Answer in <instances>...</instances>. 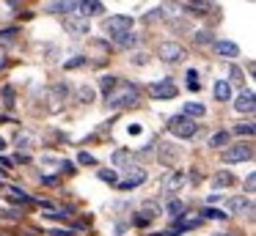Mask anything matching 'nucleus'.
<instances>
[{
  "instance_id": "obj_19",
  "label": "nucleus",
  "mask_w": 256,
  "mask_h": 236,
  "mask_svg": "<svg viewBox=\"0 0 256 236\" xmlns=\"http://www.w3.org/2000/svg\"><path fill=\"white\" fill-rule=\"evenodd\" d=\"M212 93H215L218 102H228V99H232V85H228L226 80H218L215 88H212Z\"/></svg>"
},
{
  "instance_id": "obj_11",
  "label": "nucleus",
  "mask_w": 256,
  "mask_h": 236,
  "mask_svg": "<svg viewBox=\"0 0 256 236\" xmlns=\"http://www.w3.org/2000/svg\"><path fill=\"white\" fill-rule=\"evenodd\" d=\"M182 184H184V173H182V170H171V173L162 179V190L171 192V195H174L176 190H182Z\"/></svg>"
},
{
  "instance_id": "obj_40",
  "label": "nucleus",
  "mask_w": 256,
  "mask_h": 236,
  "mask_svg": "<svg viewBox=\"0 0 256 236\" xmlns=\"http://www.w3.org/2000/svg\"><path fill=\"white\" fill-rule=\"evenodd\" d=\"M254 184H256V176L250 173L248 179H245V192H254Z\"/></svg>"
},
{
  "instance_id": "obj_7",
  "label": "nucleus",
  "mask_w": 256,
  "mask_h": 236,
  "mask_svg": "<svg viewBox=\"0 0 256 236\" xmlns=\"http://www.w3.org/2000/svg\"><path fill=\"white\" fill-rule=\"evenodd\" d=\"M149 93L154 99H174L176 96V82L168 80V77H162V80H154L149 85Z\"/></svg>"
},
{
  "instance_id": "obj_8",
  "label": "nucleus",
  "mask_w": 256,
  "mask_h": 236,
  "mask_svg": "<svg viewBox=\"0 0 256 236\" xmlns=\"http://www.w3.org/2000/svg\"><path fill=\"white\" fill-rule=\"evenodd\" d=\"M157 214H160V203H157V201H146L144 206H140V212H138V214H135V217H132V223L144 228V225H149L152 220L157 217Z\"/></svg>"
},
{
  "instance_id": "obj_21",
  "label": "nucleus",
  "mask_w": 256,
  "mask_h": 236,
  "mask_svg": "<svg viewBox=\"0 0 256 236\" xmlns=\"http://www.w3.org/2000/svg\"><path fill=\"white\" fill-rule=\"evenodd\" d=\"M66 27L72 33H88V19H83V16H72V19H66Z\"/></svg>"
},
{
  "instance_id": "obj_43",
  "label": "nucleus",
  "mask_w": 256,
  "mask_h": 236,
  "mask_svg": "<svg viewBox=\"0 0 256 236\" xmlns=\"http://www.w3.org/2000/svg\"><path fill=\"white\" fill-rule=\"evenodd\" d=\"M0 165H3V168H14V162H12V159H6V157H0Z\"/></svg>"
},
{
  "instance_id": "obj_30",
  "label": "nucleus",
  "mask_w": 256,
  "mask_h": 236,
  "mask_svg": "<svg viewBox=\"0 0 256 236\" xmlns=\"http://www.w3.org/2000/svg\"><path fill=\"white\" fill-rule=\"evenodd\" d=\"M100 179L105 181V184H110V187H113V184H118V176H116V170H113V168H110V170L102 168V170H100Z\"/></svg>"
},
{
  "instance_id": "obj_25",
  "label": "nucleus",
  "mask_w": 256,
  "mask_h": 236,
  "mask_svg": "<svg viewBox=\"0 0 256 236\" xmlns=\"http://www.w3.org/2000/svg\"><path fill=\"white\" fill-rule=\"evenodd\" d=\"M116 85H118V77H113V74H102V77H100V91L105 93V96H108V93H110Z\"/></svg>"
},
{
  "instance_id": "obj_45",
  "label": "nucleus",
  "mask_w": 256,
  "mask_h": 236,
  "mask_svg": "<svg viewBox=\"0 0 256 236\" xmlns=\"http://www.w3.org/2000/svg\"><path fill=\"white\" fill-rule=\"evenodd\" d=\"M3 148H6V140H3V137H0V151H3Z\"/></svg>"
},
{
  "instance_id": "obj_37",
  "label": "nucleus",
  "mask_w": 256,
  "mask_h": 236,
  "mask_svg": "<svg viewBox=\"0 0 256 236\" xmlns=\"http://www.w3.org/2000/svg\"><path fill=\"white\" fill-rule=\"evenodd\" d=\"M162 14H166V8H154V11H149V14H146V22H160V19H162Z\"/></svg>"
},
{
  "instance_id": "obj_16",
  "label": "nucleus",
  "mask_w": 256,
  "mask_h": 236,
  "mask_svg": "<svg viewBox=\"0 0 256 236\" xmlns=\"http://www.w3.org/2000/svg\"><path fill=\"white\" fill-rule=\"evenodd\" d=\"M110 38H113V44H116V47H122V49L138 47V36H135L132 30H130V33H118V36H110Z\"/></svg>"
},
{
  "instance_id": "obj_36",
  "label": "nucleus",
  "mask_w": 256,
  "mask_h": 236,
  "mask_svg": "<svg viewBox=\"0 0 256 236\" xmlns=\"http://www.w3.org/2000/svg\"><path fill=\"white\" fill-rule=\"evenodd\" d=\"M78 162L80 165H96V157H94V154H88V151H80Z\"/></svg>"
},
{
  "instance_id": "obj_9",
  "label": "nucleus",
  "mask_w": 256,
  "mask_h": 236,
  "mask_svg": "<svg viewBox=\"0 0 256 236\" xmlns=\"http://www.w3.org/2000/svg\"><path fill=\"white\" fill-rule=\"evenodd\" d=\"M78 8H80V0H56V3H50L52 14H64L66 19L78 16Z\"/></svg>"
},
{
  "instance_id": "obj_17",
  "label": "nucleus",
  "mask_w": 256,
  "mask_h": 236,
  "mask_svg": "<svg viewBox=\"0 0 256 236\" xmlns=\"http://www.w3.org/2000/svg\"><path fill=\"white\" fill-rule=\"evenodd\" d=\"M176 146H171V143H160V162L162 165H176Z\"/></svg>"
},
{
  "instance_id": "obj_41",
  "label": "nucleus",
  "mask_w": 256,
  "mask_h": 236,
  "mask_svg": "<svg viewBox=\"0 0 256 236\" xmlns=\"http://www.w3.org/2000/svg\"><path fill=\"white\" fill-rule=\"evenodd\" d=\"M188 80H190V82H201V80H198V71H196V69H188Z\"/></svg>"
},
{
  "instance_id": "obj_12",
  "label": "nucleus",
  "mask_w": 256,
  "mask_h": 236,
  "mask_svg": "<svg viewBox=\"0 0 256 236\" xmlns=\"http://www.w3.org/2000/svg\"><path fill=\"white\" fill-rule=\"evenodd\" d=\"M212 47H215V52L220 55V58H237L240 55V47L234 41H223V38H215L212 41Z\"/></svg>"
},
{
  "instance_id": "obj_15",
  "label": "nucleus",
  "mask_w": 256,
  "mask_h": 236,
  "mask_svg": "<svg viewBox=\"0 0 256 236\" xmlns=\"http://www.w3.org/2000/svg\"><path fill=\"white\" fill-rule=\"evenodd\" d=\"M226 209H228L226 214H242V212H250V201H248V198H242V195H234L232 201L226 203Z\"/></svg>"
},
{
  "instance_id": "obj_23",
  "label": "nucleus",
  "mask_w": 256,
  "mask_h": 236,
  "mask_svg": "<svg viewBox=\"0 0 256 236\" xmlns=\"http://www.w3.org/2000/svg\"><path fill=\"white\" fill-rule=\"evenodd\" d=\"M64 96H69V85H64V82H58L56 88H52V110H58L61 107V102H64Z\"/></svg>"
},
{
  "instance_id": "obj_2",
  "label": "nucleus",
  "mask_w": 256,
  "mask_h": 236,
  "mask_svg": "<svg viewBox=\"0 0 256 236\" xmlns=\"http://www.w3.org/2000/svg\"><path fill=\"white\" fill-rule=\"evenodd\" d=\"M168 132L179 140H190V137L198 132V121L188 118V115H171L168 118Z\"/></svg>"
},
{
  "instance_id": "obj_28",
  "label": "nucleus",
  "mask_w": 256,
  "mask_h": 236,
  "mask_svg": "<svg viewBox=\"0 0 256 236\" xmlns=\"http://www.w3.org/2000/svg\"><path fill=\"white\" fill-rule=\"evenodd\" d=\"M210 146H212V148H223V146H228V132H215V135L210 137Z\"/></svg>"
},
{
  "instance_id": "obj_39",
  "label": "nucleus",
  "mask_w": 256,
  "mask_h": 236,
  "mask_svg": "<svg viewBox=\"0 0 256 236\" xmlns=\"http://www.w3.org/2000/svg\"><path fill=\"white\" fill-rule=\"evenodd\" d=\"M17 146H20V151H22V148H30V135H20L17 137Z\"/></svg>"
},
{
  "instance_id": "obj_5",
  "label": "nucleus",
  "mask_w": 256,
  "mask_h": 236,
  "mask_svg": "<svg viewBox=\"0 0 256 236\" xmlns=\"http://www.w3.org/2000/svg\"><path fill=\"white\" fill-rule=\"evenodd\" d=\"M254 157V146H250V143H234V146H226L223 148V154H220V159L223 162H242V159H250Z\"/></svg>"
},
{
  "instance_id": "obj_6",
  "label": "nucleus",
  "mask_w": 256,
  "mask_h": 236,
  "mask_svg": "<svg viewBox=\"0 0 256 236\" xmlns=\"http://www.w3.org/2000/svg\"><path fill=\"white\" fill-rule=\"evenodd\" d=\"M144 181H146V170L138 168V165H130V168H127V176L118 181V190H122V192H130V190H135V187H140Z\"/></svg>"
},
{
  "instance_id": "obj_31",
  "label": "nucleus",
  "mask_w": 256,
  "mask_h": 236,
  "mask_svg": "<svg viewBox=\"0 0 256 236\" xmlns=\"http://www.w3.org/2000/svg\"><path fill=\"white\" fill-rule=\"evenodd\" d=\"M14 104H17V102H14V88L12 85H3V107L12 110Z\"/></svg>"
},
{
  "instance_id": "obj_27",
  "label": "nucleus",
  "mask_w": 256,
  "mask_h": 236,
  "mask_svg": "<svg viewBox=\"0 0 256 236\" xmlns=\"http://www.w3.org/2000/svg\"><path fill=\"white\" fill-rule=\"evenodd\" d=\"M86 63H88V58H86V55H74V58L64 60V69L72 71V69H80V66H86Z\"/></svg>"
},
{
  "instance_id": "obj_44",
  "label": "nucleus",
  "mask_w": 256,
  "mask_h": 236,
  "mask_svg": "<svg viewBox=\"0 0 256 236\" xmlns=\"http://www.w3.org/2000/svg\"><path fill=\"white\" fill-rule=\"evenodd\" d=\"M190 179H193L196 184H198V181H201V173H198V170H190Z\"/></svg>"
},
{
  "instance_id": "obj_20",
  "label": "nucleus",
  "mask_w": 256,
  "mask_h": 236,
  "mask_svg": "<svg viewBox=\"0 0 256 236\" xmlns=\"http://www.w3.org/2000/svg\"><path fill=\"white\" fill-rule=\"evenodd\" d=\"M166 214L174 220V223H176V220H182V217H184V203H182V201H176V198H174V201H168Z\"/></svg>"
},
{
  "instance_id": "obj_1",
  "label": "nucleus",
  "mask_w": 256,
  "mask_h": 236,
  "mask_svg": "<svg viewBox=\"0 0 256 236\" xmlns=\"http://www.w3.org/2000/svg\"><path fill=\"white\" fill-rule=\"evenodd\" d=\"M108 107L113 110H124V107H132V104H138L140 99V91L135 82H118L116 88H113L110 93H108Z\"/></svg>"
},
{
  "instance_id": "obj_22",
  "label": "nucleus",
  "mask_w": 256,
  "mask_h": 236,
  "mask_svg": "<svg viewBox=\"0 0 256 236\" xmlns=\"http://www.w3.org/2000/svg\"><path fill=\"white\" fill-rule=\"evenodd\" d=\"M204 113H206V107L201 102H188L184 110H182V115H188V118H201Z\"/></svg>"
},
{
  "instance_id": "obj_38",
  "label": "nucleus",
  "mask_w": 256,
  "mask_h": 236,
  "mask_svg": "<svg viewBox=\"0 0 256 236\" xmlns=\"http://www.w3.org/2000/svg\"><path fill=\"white\" fill-rule=\"evenodd\" d=\"M132 63L135 66H146V63H149V55H146V52H135L132 55Z\"/></svg>"
},
{
  "instance_id": "obj_14",
  "label": "nucleus",
  "mask_w": 256,
  "mask_h": 236,
  "mask_svg": "<svg viewBox=\"0 0 256 236\" xmlns=\"http://www.w3.org/2000/svg\"><path fill=\"white\" fill-rule=\"evenodd\" d=\"M42 162H44V165H52V168L61 170V173H74V165L69 162V159H61V157H50V154H44V157H42Z\"/></svg>"
},
{
  "instance_id": "obj_24",
  "label": "nucleus",
  "mask_w": 256,
  "mask_h": 236,
  "mask_svg": "<svg viewBox=\"0 0 256 236\" xmlns=\"http://www.w3.org/2000/svg\"><path fill=\"white\" fill-rule=\"evenodd\" d=\"M94 96H96V91L91 85H80L78 88V102L80 104H91V102H94Z\"/></svg>"
},
{
  "instance_id": "obj_32",
  "label": "nucleus",
  "mask_w": 256,
  "mask_h": 236,
  "mask_svg": "<svg viewBox=\"0 0 256 236\" xmlns=\"http://www.w3.org/2000/svg\"><path fill=\"white\" fill-rule=\"evenodd\" d=\"M110 159H113V165H124L130 159V151H127V148H118V151H113Z\"/></svg>"
},
{
  "instance_id": "obj_33",
  "label": "nucleus",
  "mask_w": 256,
  "mask_h": 236,
  "mask_svg": "<svg viewBox=\"0 0 256 236\" xmlns=\"http://www.w3.org/2000/svg\"><path fill=\"white\" fill-rule=\"evenodd\" d=\"M204 217H206V220H226L228 214L220 212V209H204Z\"/></svg>"
},
{
  "instance_id": "obj_34",
  "label": "nucleus",
  "mask_w": 256,
  "mask_h": 236,
  "mask_svg": "<svg viewBox=\"0 0 256 236\" xmlns=\"http://www.w3.org/2000/svg\"><path fill=\"white\" fill-rule=\"evenodd\" d=\"M193 38H196V44H201V47H206V44H212V41H215V38H212L206 30H198Z\"/></svg>"
},
{
  "instance_id": "obj_48",
  "label": "nucleus",
  "mask_w": 256,
  "mask_h": 236,
  "mask_svg": "<svg viewBox=\"0 0 256 236\" xmlns=\"http://www.w3.org/2000/svg\"><path fill=\"white\" fill-rule=\"evenodd\" d=\"M0 236H3V234H0Z\"/></svg>"
},
{
  "instance_id": "obj_46",
  "label": "nucleus",
  "mask_w": 256,
  "mask_h": 236,
  "mask_svg": "<svg viewBox=\"0 0 256 236\" xmlns=\"http://www.w3.org/2000/svg\"><path fill=\"white\" fill-rule=\"evenodd\" d=\"M212 236H234V234H212Z\"/></svg>"
},
{
  "instance_id": "obj_26",
  "label": "nucleus",
  "mask_w": 256,
  "mask_h": 236,
  "mask_svg": "<svg viewBox=\"0 0 256 236\" xmlns=\"http://www.w3.org/2000/svg\"><path fill=\"white\" fill-rule=\"evenodd\" d=\"M234 135H240V137H254V132H256V126L250 124V121H242V124H234Z\"/></svg>"
},
{
  "instance_id": "obj_35",
  "label": "nucleus",
  "mask_w": 256,
  "mask_h": 236,
  "mask_svg": "<svg viewBox=\"0 0 256 236\" xmlns=\"http://www.w3.org/2000/svg\"><path fill=\"white\" fill-rule=\"evenodd\" d=\"M8 192H12L14 198H20V201H22V203H30V195H28V192H22V190H20V187H8Z\"/></svg>"
},
{
  "instance_id": "obj_29",
  "label": "nucleus",
  "mask_w": 256,
  "mask_h": 236,
  "mask_svg": "<svg viewBox=\"0 0 256 236\" xmlns=\"http://www.w3.org/2000/svg\"><path fill=\"white\" fill-rule=\"evenodd\" d=\"M242 80H245V74H242V69L240 66H228V80L226 82H237V85H242Z\"/></svg>"
},
{
  "instance_id": "obj_13",
  "label": "nucleus",
  "mask_w": 256,
  "mask_h": 236,
  "mask_svg": "<svg viewBox=\"0 0 256 236\" xmlns=\"http://www.w3.org/2000/svg\"><path fill=\"white\" fill-rule=\"evenodd\" d=\"M234 110H237V113H254V91H250V88L240 91L237 102H234Z\"/></svg>"
},
{
  "instance_id": "obj_10",
  "label": "nucleus",
  "mask_w": 256,
  "mask_h": 236,
  "mask_svg": "<svg viewBox=\"0 0 256 236\" xmlns=\"http://www.w3.org/2000/svg\"><path fill=\"white\" fill-rule=\"evenodd\" d=\"M94 14H105V5H102L100 0H80L78 16H83V19H88V16H94Z\"/></svg>"
},
{
  "instance_id": "obj_3",
  "label": "nucleus",
  "mask_w": 256,
  "mask_h": 236,
  "mask_svg": "<svg viewBox=\"0 0 256 236\" xmlns=\"http://www.w3.org/2000/svg\"><path fill=\"white\" fill-rule=\"evenodd\" d=\"M132 25H135V19H132V16H127V14H110V16H105V19H102V27H105L110 36L130 33V30H132Z\"/></svg>"
},
{
  "instance_id": "obj_18",
  "label": "nucleus",
  "mask_w": 256,
  "mask_h": 236,
  "mask_svg": "<svg viewBox=\"0 0 256 236\" xmlns=\"http://www.w3.org/2000/svg\"><path fill=\"white\" fill-rule=\"evenodd\" d=\"M234 181H237V179H234V176L228 173V170H218V173L212 176V187H215V190H223V187H232Z\"/></svg>"
},
{
  "instance_id": "obj_4",
  "label": "nucleus",
  "mask_w": 256,
  "mask_h": 236,
  "mask_svg": "<svg viewBox=\"0 0 256 236\" xmlns=\"http://www.w3.org/2000/svg\"><path fill=\"white\" fill-rule=\"evenodd\" d=\"M157 58L166 60V63H182V60L188 58V49L176 41H162L160 47H157Z\"/></svg>"
},
{
  "instance_id": "obj_47",
  "label": "nucleus",
  "mask_w": 256,
  "mask_h": 236,
  "mask_svg": "<svg viewBox=\"0 0 256 236\" xmlns=\"http://www.w3.org/2000/svg\"><path fill=\"white\" fill-rule=\"evenodd\" d=\"M0 63H3V49H0Z\"/></svg>"
},
{
  "instance_id": "obj_42",
  "label": "nucleus",
  "mask_w": 256,
  "mask_h": 236,
  "mask_svg": "<svg viewBox=\"0 0 256 236\" xmlns=\"http://www.w3.org/2000/svg\"><path fill=\"white\" fill-rule=\"evenodd\" d=\"M3 217H6V220H20V217H22V214H20V212H12V209H8V212L3 214Z\"/></svg>"
}]
</instances>
